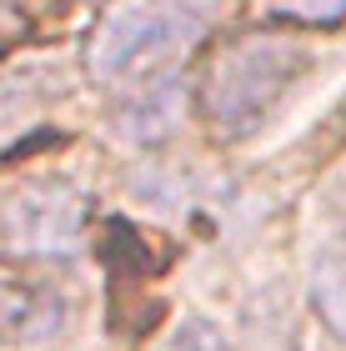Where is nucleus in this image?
Here are the masks:
<instances>
[{
	"instance_id": "f257e3e1",
	"label": "nucleus",
	"mask_w": 346,
	"mask_h": 351,
	"mask_svg": "<svg viewBox=\"0 0 346 351\" xmlns=\"http://www.w3.org/2000/svg\"><path fill=\"white\" fill-rule=\"evenodd\" d=\"M317 60H321L317 40L301 30H251V36L226 40L196 86V106L211 136L221 141L256 136L291 101V90L317 71Z\"/></svg>"
},
{
	"instance_id": "f03ea898",
	"label": "nucleus",
	"mask_w": 346,
	"mask_h": 351,
	"mask_svg": "<svg viewBox=\"0 0 346 351\" xmlns=\"http://www.w3.org/2000/svg\"><path fill=\"white\" fill-rule=\"evenodd\" d=\"M201 15L176 0H116L90 30L86 66L101 86H151L201 45Z\"/></svg>"
},
{
	"instance_id": "7ed1b4c3",
	"label": "nucleus",
	"mask_w": 346,
	"mask_h": 351,
	"mask_svg": "<svg viewBox=\"0 0 346 351\" xmlns=\"http://www.w3.org/2000/svg\"><path fill=\"white\" fill-rule=\"evenodd\" d=\"M0 236L21 256H75L86 241V201L66 181H25L0 201Z\"/></svg>"
},
{
	"instance_id": "20e7f679",
	"label": "nucleus",
	"mask_w": 346,
	"mask_h": 351,
	"mask_svg": "<svg viewBox=\"0 0 346 351\" xmlns=\"http://www.w3.org/2000/svg\"><path fill=\"white\" fill-rule=\"evenodd\" d=\"M186 86L176 81V75H161V81L140 86L131 101L121 106L116 116V136H125L131 146H156V141L176 136V125L186 121Z\"/></svg>"
},
{
	"instance_id": "39448f33",
	"label": "nucleus",
	"mask_w": 346,
	"mask_h": 351,
	"mask_svg": "<svg viewBox=\"0 0 346 351\" xmlns=\"http://www.w3.org/2000/svg\"><path fill=\"white\" fill-rule=\"evenodd\" d=\"M311 301H317L321 322L332 326V337L346 341V246L317 256V266H311Z\"/></svg>"
},
{
	"instance_id": "423d86ee",
	"label": "nucleus",
	"mask_w": 346,
	"mask_h": 351,
	"mask_svg": "<svg viewBox=\"0 0 346 351\" xmlns=\"http://www.w3.org/2000/svg\"><path fill=\"white\" fill-rule=\"evenodd\" d=\"M266 15L286 21L291 30H311V25H341L346 21V0H261Z\"/></svg>"
},
{
	"instance_id": "0eeeda50",
	"label": "nucleus",
	"mask_w": 346,
	"mask_h": 351,
	"mask_svg": "<svg viewBox=\"0 0 346 351\" xmlns=\"http://www.w3.org/2000/svg\"><path fill=\"white\" fill-rule=\"evenodd\" d=\"M151 351H236V346H231V337L221 326L206 322V316H186V322H176Z\"/></svg>"
},
{
	"instance_id": "6e6552de",
	"label": "nucleus",
	"mask_w": 346,
	"mask_h": 351,
	"mask_svg": "<svg viewBox=\"0 0 346 351\" xmlns=\"http://www.w3.org/2000/svg\"><path fill=\"white\" fill-rule=\"evenodd\" d=\"M30 316H36V301H30L21 286H5V281H0V331H21Z\"/></svg>"
},
{
	"instance_id": "1a4fd4ad",
	"label": "nucleus",
	"mask_w": 346,
	"mask_h": 351,
	"mask_svg": "<svg viewBox=\"0 0 346 351\" xmlns=\"http://www.w3.org/2000/svg\"><path fill=\"white\" fill-rule=\"evenodd\" d=\"M176 5H186V10H191V0H176Z\"/></svg>"
}]
</instances>
